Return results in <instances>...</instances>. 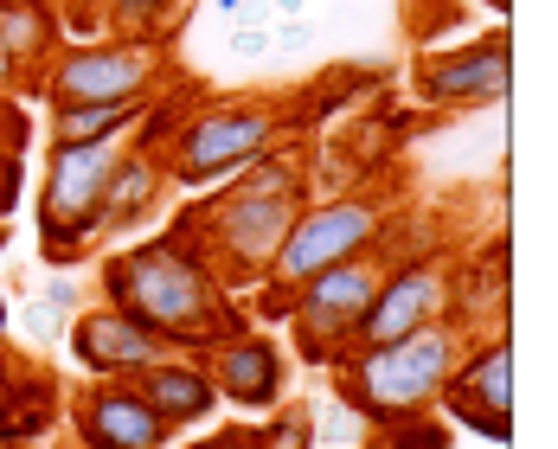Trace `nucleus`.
Returning <instances> with one entry per match:
<instances>
[{
  "mask_svg": "<svg viewBox=\"0 0 558 449\" xmlns=\"http://www.w3.org/2000/svg\"><path fill=\"white\" fill-rule=\"evenodd\" d=\"M71 328V315L46 302V295H20V340H33V347H58Z\"/></svg>",
  "mask_w": 558,
  "mask_h": 449,
  "instance_id": "23",
  "label": "nucleus"
},
{
  "mask_svg": "<svg viewBox=\"0 0 558 449\" xmlns=\"http://www.w3.org/2000/svg\"><path fill=\"white\" fill-rule=\"evenodd\" d=\"M168 424L129 379H84L71 392V449H168Z\"/></svg>",
  "mask_w": 558,
  "mask_h": 449,
  "instance_id": "13",
  "label": "nucleus"
},
{
  "mask_svg": "<svg viewBox=\"0 0 558 449\" xmlns=\"http://www.w3.org/2000/svg\"><path fill=\"white\" fill-rule=\"evenodd\" d=\"M64 46V20L46 0H0V52L13 71H46Z\"/></svg>",
  "mask_w": 558,
  "mask_h": 449,
  "instance_id": "17",
  "label": "nucleus"
},
{
  "mask_svg": "<svg viewBox=\"0 0 558 449\" xmlns=\"http://www.w3.org/2000/svg\"><path fill=\"white\" fill-rule=\"evenodd\" d=\"M282 129V110L270 97H225V104H199L180 116L173 142H161V173L173 186L199 193V186H225L231 173L244 168L251 155H264Z\"/></svg>",
  "mask_w": 558,
  "mask_h": 449,
  "instance_id": "3",
  "label": "nucleus"
},
{
  "mask_svg": "<svg viewBox=\"0 0 558 449\" xmlns=\"http://www.w3.org/2000/svg\"><path fill=\"white\" fill-rule=\"evenodd\" d=\"M437 404L449 424H462L488 444H507L513 437V328H488V340H462Z\"/></svg>",
  "mask_w": 558,
  "mask_h": 449,
  "instance_id": "10",
  "label": "nucleus"
},
{
  "mask_svg": "<svg viewBox=\"0 0 558 449\" xmlns=\"http://www.w3.org/2000/svg\"><path fill=\"white\" fill-rule=\"evenodd\" d=\"M507 84H513V33L507 26L444 46V52H417V64H411V97L424 110H482V104H501Z\"/></svg>",
  "mask_w": 558,
  "mask_h": 449,
  "instance_id": "11",
  "label": "nucleus"
},
{
  "mask_svg": "<svg viewBox=\"0 0 558 449\" xmlns=\"http://www.w3.org/2000/svg\"><path fill=\"white\" fill-rule=\"evenodd\" d=\"M251 444L257 449H315L308 411H302V404H277L264 424H251Z\"/></svg>",
  "mask_w": 558,
  "mask_h": 449,
  "instance_id": "22",
  "label": "nucleus"
},
{
  "mask_svg": "<svg viewBox=\"0 0 558 449\" xmlns=\"http://www.w3.org/2000/svg\"><path fill=\"white\" fill-rule=\"evenodd\" d=\"M379 270H386V257L373 251V257H347V264H328V270H315V277L289 282V315H282V328L295 340L289 360L340 366L347 347H353L360 308H366L373 289H379Z\"/></svg>",
  "mask_w": 558,
  "mask_h": 449,
  "instance_id": "7",
  "label": "nucleus"
},
{
  "mask_svg": "<svg viewBox=\"0 0 558 449\" xmlns=\"http://www.w3.org/2000/svg\"><path fill=\"white\" fill-rule=\"evenodd\" d=\"M64 347H71V366H77L84 379H135L142 366H155V360L168 353L135 315H122L110 302L77 308L71 328H64Z\"/></svg>",
  "mask_w": 558,
  "mask_h": 449,
  "instance_id": "14",
  "label": "nucleus"
},
{
  "mask_svg": "<svg viewBox=\"0 0 558 449\" xmlns=\"http://www.w3.org/2000/svg\"><path fill=\"white\" fill-rule=\"evenodd\" d=\"M155 104V97H148ZM148 104H71V110H52V142H84V148H97V142H129L142 122H148Z\"/></svg>",
  "mask_w": 558,
  "mask_h": 449,
  "instance_id": "19",
  "label": "nucleus"
},
{
  "mask_svg": "<svg viewBox=\"0 0 558 449\" xmlns=\"http://www.w3.org/2000/svg\"><path fill=\"white\" fill-rule=\"evenodd\" d=\"M168 193V173H161V155L155 148H122L110 168V186H104V206H97V231H129L142 225Z\"/></svg>",
  "mask_w": 558,
  "mask_h": 449,
  "instance_id": "16",
  "label": "nucleus"
},
{
  "mask_svg": "<svg viewBox=\"0 0 558 449\" xmlns=\"http://www.w3.org/2000/svg\"><path fill=\"white\" fill-rule=\"evenodd\" d=\"M462 328L456 321H430L404 340H386V347H353L335 366V398L353 404L366 424H386V417H404V411H437V392H444L449 366L462 353Z\"/></svg>",
  "mask_w": 558,
  "mask_h": 449,
  "instance_id": "2",
  "label": "nucleus"
},
{
  "mask_svg": "<svg viewBox=\"0 0 558 449\" xmlns=\"http://www.w3.org/2000/svg\"><path fill=\"white\" fill-rule=\"evenodd\" d=\"M225 52H231V58H270V26L238 20V26H231V39H225Z\"/></svg>",
  "mask_w": 558,
  "mask_h": 449,
  "instance_id": "25",
  "label": "nucleus"
},
{
  "mask_svg": "<svg viewBox=\"0 0 558 449\" xmlns=\"http://www.w3.org/2000/svg\"><path fill=\"white\" fill-rule=\"evenodd\" d=\"M199 366H206L219 404H238V411H277L289 398V373H295L289 347L277 335H264V328L219 340L213 353H199Z\"/></svg>",
  "mask_w": 558,
  "mask_h": 449,
  "instance_id": "12",
  "label": "nucleus"
},
{
  "mask_svg": "<svg viewBox=\"0 0 558 449\" xmlns=\"http://www.w3.org/2000/svg\"><path fill=\"white\" fill-rule=\"evenodd\" d=\"M449 270L456 264L437 257V251L386 257L373 302L353 321V347H386V340H404V335H417V328H430V321H449Z\"/></svg>",
  "mask_w": 558,
  "mask_h": 449,
  "instance_id": "9",
  "label": "nucleus"
},
{
  "mask_svg": "<svg viewBox=\"0 0 558 449\" xmlns=\"http://www.w3.org/2000/svg\"><path fill=\"white\" fill-rule=\"evenodd\" d=\"M180 7H186V0H104V26H110V33H129V39H161ZM173 26H180V20H173Z\"/></svg>",
  "mask_w": 558,
  "mask_h": 449,
  "instance_id": "21",
  "label": "nucleus"
},
{
  "mask_svg": "<svg viewBox=\"0 0 558 449\" xmlns=\"http://www.w3.org/2000/svg\"><path fill=\"white\" fill-rule=\"evenodd\" d=\"M0 340H7V302H0Z\"/></svg>",
  "mask_w": 558,
  "mask_h": 449,
  "instance_id": "32",
  "label": "nucleus"
},
{
  "mask_svg": "<svg viewBox=\"0 0 558 449\" xmlns=\"http://www.w3.org/2000/svg\"><path fill=\"white\" fill-rule=\"evenodd\" d=\"M449 444H456V430H449L437 411L386 417V424H373V437H366V449H449Z\"/></svg>",
  "mask_w": 558,
  "mask_h": 449,
  "instance_id": "20",
  "label": "nucleus"
},
{
  "mask_svg": "<svg viewBox=\"0 0 558 449\" xmlns=\"http://www.w3.org/2000/svg\"><path fill=\"white\" fill-rule=\"evenodd\" d=\"M386 238H391V199H379V193L308 199L295 213V225H289L282 251L270 257L264 282H302V277H315V270H328V264L373 257V251H386Z\"/></svg>",
  "mask_w": 558,
  "mask_h": 449,
  "instance_id": "6",
  "label": "nucleus"
},
{
  "mask_svg": "<svg viewBox=\"0 0 558 449\" xmlns=\"http://www.w3.org/2000/svg\"><path fill=\"white\" fill-rule=\"evenodd\" d=\"M97 302L135 315L168 353H193V360L251 328L244 308L231 302V289L213 277V264L193 251L186 231H161V238L110 251L104 270H97Z\"/></svg>",
  "mask_w": 558,
  "mask_h": 449,
  "instance_id": "1",
  "label": "nucleus"
},
{
  "mask_svg": "<svg viewBox=\"0 0 558 449\" xmlns=\"http://www.w3.org/2000/svg\"><path fill=\"white\" fill-rule=\"evenodd\" d=\"M39 295H46V302H58L64 315H77V308H84V282H77V277H46V289H39Z\"/></svg>",
  "mask_w": 558,
  "mask_h": 449,
  "instance_id": "27",
  "label": "nucleus"
},
{
  "mask_svg": "<svg viewBox=\"0 0 558 449\" xmlns=\"http://www.w3.org/2000/svg\"><path fill=\"white\" fill-rule=\"evenodd\" d=\"M129 386L148 398V411L168 424V437L173 430H199V424L219 417V392H213V379H206V366H199L193 353H161V360L142 366Z\"/></svg>",
  "mask_w": 558,
  "mask_h": 449,
  "instance_id": "15",
  "label": "nucleus"
},
{
  "mask_svg": "<svg viewBox=\"0 0 558 449\" xmlns=\"http://www.w3.org/2000/svg\"><path fill=\"white\" fill-rule=\"evenodd\" d=\"M186 449H257V444H251V424H225V430H199Z\"/></svg>",
  "mask_w": 558,
  "mask_h": 449,
  "instance_id": "26",
  "label": "nucleus"
},
{
  "mask_svg": "<svg viewBox=\"0 0 558 449\" xmlns=\"http://www.w3.org/2000/svg\"><path fill=\"white\" fill-rule=\"evenodd\" d=\"M225 193H244V199H315V186H308V148H289V142H270L264 155H251L244 168L225 180Z\"/></svg>",
  "mask_w": 558,
  "mask_h": 449,
  "instance_id": "18",
  "label": "nucleus"
},
{
  "mask_svg": "<svg viewBox=\"0 0 558 449\" xmlns=\"http://www.w3.org/2000/svg\"><path fill=\"white\" fill-rule=\"evenodd\" d=\"M0 449H33V444H20V437H0Z\"/></svg>",
  "mask_w": 558,
  "mask_h": 449,
  "instance_id": "31",
  "label": "nucleus"
},
{
  "mask_svg": "<svg viewBox=\"0 0 558 449\" xmlns=\"http://www.w3.org/2000/svg\"><path fill=\"white\" fill-rule=\"evenodd\" d=\"M116 155H122L116 142H97V148H84V142H52L46 173H39V206H33L46 264H58V270H64V264H84L90 244L104 238V231H97V206H104Z\"/></svg>",
  "mask_w": 558,
  "mask_h": 449,
  "instance_id": "5",
  "label": "nucleus"
},
{
  "mask_svg": "<svg viewBox=\"0 0 558 449\" xmlns=\"http://www.w3.org/2000/svg\"><path fill=\"white\" fill-rule=\"evenodd\" d=\"M488 13H501V20H507V13H513V0H488Z\"/></svg>",
  "mask_w": 558,
  "mask_h": 449,
  "instance_id": "30",
  "label": "nucleus"
},
{
  "mask_svg": "<svg viewBox=\"0 0 558 449\" xmlns=\"http://www.w3.org/2000/svg\"><path fill=\"white\" fill-rule=\"evenodd\" d=\"M213 7H219L225 20H231V13H238V7H244V0H213Z\"/></svg>",
  "mask_w": 558,
  "mask_h": 449,
  "instance_id": "29",
  "label": "nucleus"
},
{
  "mask_svg": "<svg viewBox=\"0 0 558 449\" xmlns=\"http://www.w3.org/2000/svg\"><path fill=\"white\" fill-rule=\"evenodd\" d=\"M161 90V39H129V33H104V39H77L58 46L46 64V104L71 110V104H148Z\"/></svg>",
  "mask_w": 558,
  "mask_h": 449,
  "instance_id": "8",
  "label": "nucleus"
},
{
  "mask_svg": "<svg viewBox=\"0 0 558 449\" xmlns=\"http://www.w3.org/2000/svg\"><path fill=\"white\" fill-rule=\"evenodd\" d=\"M13 90H20V71H13V64H7V52H0V97H13Z\"/></svg>",
  "mask_w": 558,
  "mask_h": 449,
  "instance_id": "28",
  "label": "nucleus"
},
{
  "mask_svg": "<svg viewBox=\"0 0 558 449\" xmlns=\"http://www.w3.org/2000/svg\"><path fill=\"white\" fill-rule=\"evenodd\" d=\"M7 155H20V148H7V142H0V161H7Z\"/></svg>",
  "mask_w": 558,
  "mask_h": 449,
  "instance_id": "33",
  "label": "nucleus"
},
{
  "mask_svg": "<svg viewBox=\"0 0 558 449\" xmlns=\"http://www.w3.org/2000/svg\"><path fill=\"white\" fill-rule=\"evenodd\" d=\"M302 213V199H244V193H213L206 206H193L173 231L193 238V251L213 264V277L225 289H244V282H264L270 257L282 251L289 225Z\"/></svg>",
  "mask_w": 558,
  "mask_h": 449,
  "instance_id": "4",
  "label": "nucleus"
},
{
  "mask_svg": "<svg viewBox=\"0 0 558 449\" xmlns=\"http://www.w3.org/2000/svg\"><path fill=\"white\" fill-rule=\"evenodd\" d=\"M308 46H315V26H308L302 13H295V20H282V26L270 20V52H277V58H302Z\"/></svg>",
  "mask_w": 558,
  "mask_h": 449,
  "instance_id": "24",
  "label": "nucleus"
},
{
  "mask_svg": "<svg viewBox=\"0 0 558 449\" xmlns=\"http://www.w3.org/2000/svg\"><path fill=\"white\" fill-rule=\"evenodd\" d=\"M0 244H7V231H0Z\"/></svg>",
  "mask_w": 558,
  "mask_h": 449,
  "instance_id": "34",
  "label": "nucleus"
}]
</instances>
